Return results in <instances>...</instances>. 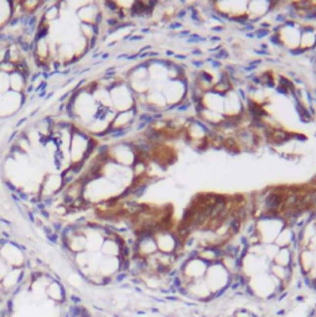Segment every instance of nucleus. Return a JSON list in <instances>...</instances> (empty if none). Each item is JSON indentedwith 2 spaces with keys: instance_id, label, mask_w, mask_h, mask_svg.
<instances>
[{
  "instance_id": "1",
  "label": "nucleus",
  "mask_w": 316,
  "mask_h": 317,
  "mask_svg": "<svg viewBox=\"0 0 316 317\" xmlns=\"http://www.w3.org/2000/svg\"><path fill=\"white\" fill-rule=\"evenodd\" d=\"M45 295L49 300L57 305H63L68 301V293L66 286L61 283L60 279L53 278L45 290Z\"/></svg>"
},
{
  "instance_id": "2",
  "label": "nucleus",
  "mask_w": 316,
  "mask_h": 317,
  "mask_svg": "<svg viewBox=\"0 0 316 317\" xmlns=\"http://www.w3.org/2000/svg\"><path fill=\"white\" fill-rule=\"evenodd\" d=\"M100 13L101 10L97 3H84L77 9L79 23H84V24H96L97 16L100 15Z\"/></svg>"
},
{
  "instance_id": "3",
  "label": "nucleus",
  "mask_w": 316,
  "mask_h": 317,
  "mask_svg": "<svg viewBox=\"0 0 316 317\" xmlns=\"http://www.w3.org/2000/svg\"><path fill=\"white\" fill-rule=\"evenodd\" d=\"M27 79H29L27 77L15 71L14 73L9 74V88H10L11 92L24 95L26 87L29 86V81Z\"/></svg>"
},
{
  "instance_id": "4",
  "label": "nucleus",
  "mask_w": 316,
  "mask_h": 317,
  "mask_svg": "<svg viewBox=\"0 0 316 317\" xmlns=\"http://www.w3.org/2000/svg\"><path fill=\"white\" fill-rule=\"evenodd\" d=\"M60 11H61V5L60 3H53L51 5L47 6L45 9V11L42 13L41 20H44L45 23H50V21H55L60 18Z\"/></svg>"
},
{
  "instance_id": "5",
  "label": "nucleus",
  "mask_w": 316,
  "mask_h": 317,
  "mask_svg": "<svg viewBox=\"0 0 316 317\" xmlns=\"http://www.w3.org/2000/svg\"><path fill=\"white\" fill-rule=\"evenodd\" d=\"M187 10H190L191 13V20H192L193 25H196V26H202L204 25V21H202L201 15H200V11L197 9L193 8V5H188Z\"/></svg>"
},
{
  "instance_id": "6",
  "label": "nucleus",
  "mask_w": 316,
  "mask_h": 317,
  "mask_svg": "<svg viewBox=\"0 0 316 317\" xmlns=\"http://www.w3.org/2000/svg\"><path fill=\"white\" fill-rule=\"evenodd\" d=\"M16 71V66L11 63L10 61H3L0 62V73L4 74H11Z\"/></svg>"
},
{
  "instance_id": "7",
  "label": "nucleus",
  "mask_w": 316,
  "mask_h": 317,
  "mask_svg": "<svg viewBox=\"0 0 316 317\" xmlns=\"http://www.w3.org/2000/svg\"><path fill=\"white\" fill-rule=\"evenodd\" d=\"M269 44L273 45V46H275V48H279V49H284V42H283L282 40V36H280V34H272L269 36Z\"/></svg>"
},
{
  "instance_id": "8",
  "label": "nucleus",
  "mask_w": 316,
  "mask_h": 317,
  "mask_svg": "<svg viewBox=\"0 0 316 317\" xmlns=\"http://www.w3.org/2000/svg\"><path fill=\"white\" fill-rule=\"evenodd\" d=\"M278 79H279V86L285 87V88H287L289 92H291V91H294V89H295V84H294V82L290 81V79H288L287 77L279 76L278 77Z\"/></svg>"
},
{
  "instance_id": "9",
  "label": "nucleus",
  "mask_w": 316,
  "mask_h": 317,
  "mask_svg": "<svg viewBox=\"0 0 316 317\" xmlns=\"http://www.w3.org/2000/svg\"><path fill=\"white\" fill-rule=\"evenodd\" d=\"M209 40V37H202L199 34H191L186 40V44H199V42H205Z\"/></svg>"
},
{
  "instance_id": "10",
  "label": "nucleus",
  "mask_w": 316,
  "mask_h": 317,
  "mask_svg": "<svg viewBox=\"0 0 316 317\" xmlns=\"http://www.w3.org/2000/svg\"><path fill=\"white\" fill-rule=\"evenodd\" d=\"M9 270H10V267H9V265L1 259V257H0V283H1V280L5 278V275L8 274Z\"/></svg>"
},
{
  "instance_id": "11",
  "label": "nucleus",
  "mask_w": 316,
  "mask_h": 317,
  "mask_svg": "<svg viewBox=\"0 0 316 317\" xmlns=\"http://www.w3.org/2000/svg\"><path fill=\"white\" fill-rule=\"evenodd\" d=\"M211 57L213 58V60H217V61L227 60V58L230 57V53H228V51L225 50V49H221V50L218 51V52L213 53V55H212Z\"/></svg>"
},
{
  "instance_id": "12",
  "label": "nucleus",
  "mask_w": 316,
  "mask_h": 317,
  "mask_svg": "<svg viewBox=\"0 0 316 317\" xmlns=\"http://www.w3.org/2000/svg\"><path fill=\"white\" fill-rule=\"evenodd\" d=\"M128 278H129L128 273H117L114 276H113V281H114L115 284H123Z\"/></svg>"
},
{
  "instance_id": "13",
  "label": "nucleus",
  "mask_w": 316,
  "mask_h": 317,
  "mask_svg": "<svg viewBox=\"0 0 316 317\" xmlns=\"http://www.w3.org/2000/svg\"><path fill=\"white\" fill-rule=\"evenodd\" d=\"M254 34H256V39L261 40V39H264V37H268L270 36V30H265V29H256V31H254Z\"/></svg>"
},
{
  "instance_id": "14",
  "label": "nucleus",
  "mask_w": 316,
  "mask_h": 317,
  "mask_svg": "<svg viewBox=\"0 0 316 317\" xmlns=\"http://www.w3.org/2000/svg\"><path fill=\"white\" fill-rule=\"evenodd\" d=\"M191 104H192V102H191V100L187 98V99L184 100V102L181 103L180 105H179L178 109H176V110H178L179 113H185V112H187L188 108L191 107Z\"/></svg>"
},
{
  "instance_id": "15",
  "label": "nucleus",
  "mask_w": 316,
  "mask_h": 317,
  "mask_svg": "<svg viewBox=\"0 0 316 317\" xmlns=\"http://www.w3.org/2000/svg\"><path fill=\"white\" fill-rule=\"evenodd\" d=\"M287 20H288V18H287V15H285V13H278L277 15L274 16V21L277 23L278 25H283Z\"/></svg>"
},
{
  "instance_id": "16",
  "label": "nucleus",
  "mask_w": 316,
  "mask_h": 317,
  "mask_svg": "<svg viewBox=\"0 0 316 317\" xmlns=\"http://www.w3.org/2000/svg\"><path fill=\"white\" fill-rule=\"evenodd\" d=\"M305 52H308V51L303 48H294L289 50V55L291 56H300V55H304Z\"/></svg>"
},
{
  "instance_id": "17",
  "label": "nucleus",
  "mask_w": 316,
  "mask_h": 317,
  "mask_svg": "<svg viewBox=\"0 0 316 317\" xmlns=\"http://www.w3.org/2000/svg\"><path fill=\"white\" fill-rule=\"evenodd\" d=\"M167 27H169L170 30H181L184 27V24L183 23H179V21H171L169 25H167Z\"/></svg>"
},
{
  "instance_id": "18",
  "label": "nucleus",
  "mask_w": 316,
  "mask_h": 317,
  "mask_svg": "<svg viewBox=\"0 0 316 317\" xmlns=\"http://www.w3.org/2000/svg\"><path fill=\"white\" fill-rule=\"evenodd\" d=\"M275 92L278 93V95H282V96H285V97H288L289 96V91H288L285 87L283 86H277L275 87Z\"/></svg>"
},
{
  "instance_id": "19",
  "label": "nucleus",
  "mask_w": 316,
  "mask_h": 317,
  "mask_svg": "<svg viewBox=\"0 0 316 317\" xmlns=\"http://www.w3.org/2000/svg\"><path fill=\"white\" fill-rule=\"evenodd\" d=\"M291 139H295V140H298V142H306V140H308V138H306L305 135H303V134L291 133Z\"/></svg>"
},
{
  "instance_id": "20",
  "label": "nucleus",
  "mask_w": 316,
  "mask_h": 317,
  "mask_svg": "<svg viewBox=\"0 0 316 317\" xmlns=\"http://www.w3.org/2000/svg\"><path fill=\"white\" fill-rule=\"evenodd\" d=\"M191 65H192L195 69L199 70V69H202V67L206 65V62H205V61H201V60H193V61H191Z\"/></svg>"
},
{
  "instance_id": "21",
  "label": "nucleus",
  "mask_w": 316,
  "mask_h": 317,
  "mask_svg": "<svg viewBox=\"0 0 316 317\" xmlns=\"http://www.w3.org/2000/svg\"><path fill=\"white\" fill-rule=\"evenodd\" d=\"M186 16H187V9L186 8L181 9V10H179V13L176 14V18H178L179 20H183V19H185Z\"/></svg>"
},
{
  "instance_id": "22",
  "label": "nucleus",
  "mask_w": 316,
  "mask_h": 317,
  "mask_svg": "<svg viewBox=\"0 0 316 317\" xmlns=\"http://www.w3.org/2000/svg\"><path fill=\"white\" fill-rule=\"evenodd\" d=\"M211 66H212V69H213V70H221L223 67V63L221 62V61L213 60L211 62Z\"/></svg>"
},
{
  "instance_id": "23",
  "label": "nucleus",
  "mask_w": 316,
  "mask_h": 317,
  "mask_svg": "<svg viewBox=\"0 0 316 317\" xmlns=\"http://www.w3.org/2000/svg\"><path fill=\"white\" fill-rule=\"evenodd\" d=\"M148 124L147 123H144V122H138V125H136V128H135V130L136 131H143V130H145V129L148 128Z\"/></svg>"
},
{
  "instance_id": "24",
  "label": "nucleus",
  "mask_w": 316,
  "mask_h": 317,
  "mask_svg": "<svg viewBox=\"0 0 316 317\" xmlns=\"http://www.w3.org/2000/svg\"><path fill=\"white\" fill-rule=\"evenodd\" d=\"M164 299L165 301H173V302L180 301V297H178L176 295H167V296H165Z\"/></svg>"
},
{
  "instance_id": "25",
  "label": "nucleus",
  "mask_w": 316,
  "mask_h": 317,
  "mask_svg": "<svg viewBox=\"0 0 316 317\" xmlns=\"http://www.w3.org/2000/svg\"><path fill=\"white\" fill-rule=\"evenodd\" d=\"M254 53L258 56H264V57H269L270 56L269 51H263V50H254Z\"/></svg>"
},
{
  "instance_id": "26",
  "label": "nucleus",
  "mask_w": 316,
  "mask_h": 317,
  "mask_svg": "<svg viewBox=\"0 0 316 317\" xmlns=\"http://www.w3.org/2000/svg\"><path fill=\"white\" fill-rule=\"evenodd\" d=\"M190 35H191L190 30H183V31H180L178 35H176V37H180V39H183V37H188Z\"/></svg>"
},
{
  "instance_id": "27",
  "label": "nucleus",
  "mask_w": 316,
  "mask_h": 317,
  "mask_svg": "<svg viewBox=\"0 0 316 317\" xmlns=\"http://www.w3.org/2000/svg\"><path fill=\"white\" fill-rule=\"evenodd\" d=\"M221 49H222V45H217V46H214V48L210 49L209 52H210V53H212V55H213V53H217V52H218V51H220Z\"/></svg>"
},
{
  "instance_id": "28",
  "label": "nucleus",
  "mask_w": 316,
  "mask_h": 317,
  "mask_svg": "<svg viewBox=\"0 0 316 317\" xmlns=\"http://www.w3.org/2000/svg\"><path fill=\"white\" fill-rule=\"evenodd\" d=\"M211 31H212V32H221V31H225V26H222V25H218V26H212V27H211Z\"/></svg>"
},
{
  "instance_id": "29",
  "label": "nucleus",
  "mask_w": 316,
  "mask_h": 317,
  "mask_svg": "<svg viewBox=\"0 0 316 317\" xmlns=\"http://www.w3.org/2000/svg\"><path fill=\"white\" fill-rule=\"evenodd\" d=\"M140 40H143V35H132L129 41H140Z\"/></svg>"
},
{
  "instance_id": "30",
  "label": "nucleus",
  "mask_w": 316,
  "mask_h": 317,
  "mask_svg": "<svg viewBox=\"0 0 316 317\" xmlns=\"http://www.w3.org/2000/svg\"><path fill=\"white\" fill-rule=\"evenodd\" d=\"M191 55H192V56H202V55H204V52H202L201 50H199V49H195V50L191 51Z\"/></svg>"
},
{
  "instance_id": "31",
  "label": "nucleus",
  "mask_w": 316,
  "mask_h": 317,
  "mask_svg": "<svg viewBox=\"0 0 316 317\" xmlns=\"http://www.w3.org/2000/svg\"><path fill=\"white\" fill-rule=\"evenodd\" d=\"M174 58H178V60H187V56L186 55H179V53H175V56H174Z\"/></svg>"
},
{
  "instance_id": "32",
  "label": "nucleus",
  "mask_w": 316,
  "mask_h": 317,
  "mask_svg": "<svg viewBox=\"0 0 316 317\" xmlns=\"http://www.w3.org/2000/svg\"><path fill=\"white\" fill-rule=\"evenodd\" d=\"M209 40L211 42H220L222 39H221L220 36H211V37H209Z\"/></svg>"
},
{
  "instance_id": "33",
  "label": "nucleus",
  "mask_w": 316,
  "mask_h": 317,
  "mask_svg": "<svg viewBox=\"0 0 316 317\" xmlns=\"http://www.w3.org/2000/svg\"><path fill=\"white\" fill-rule=\"evenodd\" d=\"M295 301L296 302H304L305 301V296H304V295H298V296L295 297Z\"/></svg>"
},
{
  "instance_id": "34",
  "label": "nucleus",
  "mask_w": 316,
  "mask_h": 317,
  "mask_svg": "<svg viewBox=\"0 0 316 317\" xmlns=\"http://www.w3.org/2000/svg\"><path fill=\"white\" fill-rule=\"evenodd\" d=\"M246 36L248 37V39H256V34H254V31L253 32H247Z\"/></svg>"
},
{
  "instance_id": "35",
  "label": "nucleus",
  "mask_w": 316,
  "mask_h": 317,
  "mask_svg": "<svg viewBox=\"0 0 316 317\" xmlns=\"http://www.w3.org/2000/svg\"><path fill=\"white\" fill-rule=\"evenodd\" d=\"M140 31H141V34H149L150 27H143V29H141Z\"/></svg>"
},
{
  "instance_id": "36",
  "label": "nucleus",
  "mask_w": 316,
  "mask_h": 317,
  "mask_svg": "<svg viewBox=\"0 0 316 317\" xmlns=\"http://www.w3.org/2000/svg\"><path fill=\"white\" fill-rule=\"evenodd\" d=\"M165 53H166V56H169V57H174V56H175V52L171 50H167Z\"/></svg>"
},
{
  "instance_id": "37",
  "label": "nucleus",
  "mask_w": 316,
  "mask_h": 317,
  "mask_svg": "<svg viewBox=\"0 0 316 317\" xmlns=\"http://www.w3.org/2000/svg\"><path fill=\"white\" fill-rule=\"evenodd\" d=\"M265 61L269 63H278V60H274V58H270V57H266Z\"/></svg>"
},
{
  "instance_id": "38",
  "label": "nucleus",
  "mask_w": 316,
  "mask_h": 317,
  "mask_svg": "<svg viewBox=\"0 0 316 317\" xmlns=\"http://www.w3.org/2000/svg\"><path fill=\"white\" fill-rule=\"evenodd\" d=\"M285 314H287V310H284V309H283V310H279V311L277 312L278 316H284Z\"/></svg>"
},
{
  "instance_id": "39",
  "label": "nucleus",
  "mask_w": 316,
  "mask_h": 317,
  "mask_svg": "<svg viewBox=\"0 0 316 317\" xmlns=\"http://www.w3.org/2000/svg\"><path fill=\"white\" fill-rule=\"evenodd\" d=\"M261 50L269 51V50H268V45H266V44H261Z\"/></svg>"
},
{
  "instance_id": "40",
  "label": "nucleus",
  "mask_w": 316,
  "mask_h": 317,
  "mask_svg": "<svg viewBox=\"0 0 316 317\" xmlns=\"http://www.w3.org/2000/svg\"><path fill=\"white\" fill-rule=\"evenodd\" d=\"M152 312H153V314H160V310L157 309V307H153Z\"/></svg>"
},
{
  "instance_id": "41",
  "label": "nucleus",
  "mask_w": 316,
  "mask_h": 317,
  "mask_svg": "<svg viewBox=\"0 0 316 317\" xmlns=\"http://www.w3.org/2000/svg\"><path fill=\"white\" fill-rule=\"evenodd\" d=\"M202 317H206V316H205V315H202Z\"/></svg>"
}]
</instances>
